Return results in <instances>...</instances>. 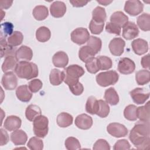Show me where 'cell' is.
Here are the masks:
<instances>
[{
  "label": "cell",
  "instance_id": "6da1fadb",
  "mask_svg": "<svg viewBox=\"0 0 150 150\" xmlns=\"http://www.w3.org/2000/svg\"><path fill=\"white\" fill-rule=\"evenodd\" d=\"M149 122L139 121L130 131L129 139L138 149H147L150 145Z\"/></svg>",
  "mask_w": 150,
  "mask_h": 150
},
{
  "label": "cell",
  "instance_id": "7a4b0ae2",
  "mask_svg": "<svg viewBox=\"0 0 150 150\" xmlns=\"http://www.w3.org/2000/svg\"><path fill=\"white\" fill-rule=\"evenodd\" d=\"M64 73V82L67 84L72 93H77L80 91L83 84L79 82V79L84 74V69L77 64H71L65 68Z\"/></svg>",
  "mask_w": 150,
  "mask_h": 150
},
{
  "label": "cell",
  "instance_id": "3957f363",
  "mask_svg": "<svg viewBox=\"0 0 150 150\" xmlns=\"http://www.w3.org/2000/svg\"><path fill=\"white\" fill-rule=\"evenodd\" d=\"M17 76L21 79L30 80L38 76V68L37 65L27 61L19 62L14 69Z\"/></svg>",
  "mask_w": 150,
  "mask_h": 150
},
{
  "label": "cell",
  "instance_id": "277c9868",
  "mask_svg": "<svg viewBox=\"0 0 150 150\" xmlns=\"http://www.w3.org/2000/svg\"><path fill=\"white\" fill-rule=\"evenodd\" d=\"M49 120L45 115L37 117L33 121V129L35 135L39 138H45L48 133Z\"/></svg>",
  "mask_w": 150,
  "mask_h": 150
},
{
  "label": "cell",
  "instance_id": "5b68a950",
  "mask_svg": "<svg viewBox=\"0 0 150 150\" xmlns=\"http://www.w3.org/2000/svg\"><path fill=\"white\" fill-rule=\"evenodd\" d=\"M119 75L115 70H109L107 71L98 73L96 77L97 84L101 87H107L115 84L118 80Z\"/></svg>",
  "mask_w": 150,
  "mask_h": 150
},
{
  "label": "cell",
  "instance_id": "8992f818",
  "mask_svg": "<svg viewBox=\"0 0 150 150\" xmlns=\"http://www.w3.org/2000/svg\"><path fill=\"white\" fill-rule=\"evenodd\" d=\"M90 36L88 30L84 28H77L71 33V40L74 43L81 45L86 43Z\"/></svg>",
  "mask_w": 150,
  "mask_h": 150
},
{
  "label": "cell",
  "instance_id": "52a82bcc",
  "mask_svg": "<svg viewBox=\"0 0 150 150\" xmlns=\"http://www.w3.org/2000/svg\"><path fill=\"white\" fill-rule=\"evenodd\" d=\"M107 131L108 134L116 138L125 137L128 132L125 125L118 122L109 124L107 127Z\"/></svg>",
  "mask_w": 150,
  "mask_h": 150
},
{
  "label": "cell",
  "instance_id": "ba28073f",
  "mask_svg": "<svg viewBox=\"0 0 150 150\" xmlns=\"http://www.w3.org/2000/svg\"><path fill=\"white\" fill-rule=\"evenodd\" d=\"M144 5L138 0L127 1L125 3L124 11L131 16H137L143 11Z\"/></svg>",
  "mask_w": 150,
  "mask_h": 150
},
{
  "label": "cell",
  "instance_id": "9c48e42d",
  "mask_svg": "<svg viewBox=\"0 0 150 150\" xmlns=\"http://www.w3.org/2000/svg\"><path fill=\"white\" fill-rule=\"evenodd\" d=\"M130 96L134 103L137 104H142L149 97V91L144 88H135L129 92Z\"/></svg>",
  "mask_w": 150,
  "mask_h": 150
},
{
  "label": "cell",
  "instance_id": "30bf717a",
  "mask_svg": "<svg viewBox=\"0 0 150 150\" xmlns=\"http://www.w3.org/2000/svg\"><path fill=\"white\" fill-rule=\"evenodd\" d=\"M135 69V64L133 60L128 57L120 59L118 64V70L122 74L132 73Z\"/></svg>",
  "mask_w": 150,
  "mask_h": 150
},
{
  "label": "cell",
  "instance_id": "8fae6325",
  "mask_svg": "<svg viewBox=\"0 0 150 150\" xmlns=\"http://www.w3.org/2000/svg\"><path fill=\"white\" fill-rule=\"evenodd\" d=\"M1 84L5 90H13L18 85L17 77L12 71L5 73L2 77Z\"/></svg>",
  "mask_w": 150,
  "mask_h": 150
},
{
  "label": "cell",
  "instance_id": "7c38bea8",
  "mask_svg": "<svg viewBox=\"0 0 150 150\" xmlns=\"http://www.w3.org/2000/svg\"><path fill=\"white\" fill-rule=\"evenodd\" d=\"M125 45V42L122 38H115L110 41L108 47L112 55L120 56L124 52Z\"/></svg>",
  "mask_w": 150,
  "mask_h": 150
},
{
  "label": "cell",
  "instance_id": "4fadbf2b",
  "mask_svg": "<svg viewBox=\"0 0 150 150\" xmlns=\"http://www.w3.org/2000/svg\"><path fill=\"white\" fill-rule=\"evenodd\" d=\"M139 29L133 22H128L122 28V36L126 40H131L138 36Z\"/></svg>",
  "mask_w": 150,
  "mask_h": 150
},
{
  "label": "cell",
  "instance_id": "5bb4252c",
  "mask_svg": "<svg viewBox=\"0 0 150 150\" xmlns=\"http://www.w3.org/2000/svg\"><path fill=\"white\" fill-rule=\"evenodd\" d=\"M33 57V52L32 49L25 45L21 46L18 49L16 50L15 53V57L17 61H27L31 60Z\"/></svg>",
  "mask_w": 150,
  "mask_h": 150
},
{
  "label": "cell",
  "instance_id": "9a60e30c",
  "mask_svg": "<svg viewBox=\"0 0 150 150\" xmlns=\"http://www.w3.org/2000/svg\"><path fill=\"white\" fill-rule=\"evenodd\" d=\"M74 122L77 128L86 130L91 127L93 125V119L86 114H81L77 116Z\"/></svg>",
  "mask_w": 150,
  "mask_h": 150
},
{
  "label": "cell",
  "instance_id": "2e32d148",
  "mask_svg": "<svg viewBox=\"0 0 150 150\" xmlns=\"http://www.w3.org/2000/svg\"><path fill=\"white\" fill-rule=\"evenodd\" d=\"M50 12L54 18H61L66 12V6L63 2L54 1L50 5Z\"/></svg>",
  "mask_w": 150,
  "mask_h": 150
},
{
  "label": "cell",
  "instance_id": "e0dca14e",
  "mask_svg": "<svg viewBox=\"0 0 150 150\" xmlns=\"http://www.w3.org/2000/svg\"><path fill=\"white\" fill-rule=\"evenodd\" d=\"M131 46L134 52L138 55H142L148 50V42L142 39H136L131 43Z\"/></svg>",
  "mask_w": 150,
  "mask_h": 150
},
{
  "label": "cell",
  "instance_id": "ac0fdd59",
  "mask_svg": "<svg viewBox=\"0 0 150 150\" xmlns=\"http://www.w3.org/2000/svg\"><path fill=\"white\" fill-rule=\"evenodd\" d=\"M21 124L22 121L19 117L16 115H10L5 119L4 126L7 130L12 131L18 129L21 127Z\"/></svg>",
  "mask_w": 150,
  "mask_h": 150
},
{
  "label": "cell",
  "instance_id": "d6986e66",
  "mask_svg": "<svg viewBox=\"0 0 150 150\" xmlns=\"http://www.w3.org/2000/svg\"><path fill=\"white\" fill-rule=\"evenodd\" d=\"M52 62L54 66L59 68H64L69 63V57L64 52L59 51L53 55Z\"/></svg>",
  "mask_w": 150,
  "mask_h": 150
},
{
  "label": "cell",
  "instance_id": "ffe728a7",
  "mask_svg": "<svg viewBox=\"0 0 150 150\" xmlns=\"http://www.w3.org/2000/svg\"><path fill=\"white\" fill-rule=\"evenodd\" d=\"M16 95L18 100L22 102H29L32 97V93L27 85L19 86L16 90Z\"/></svg>",
  "mask_w": 150,
  "mask_h": 150
},
{
  "label": "cell",
  "instance_id": "44dd1931",
  "mask_svg": "<svg viewBox=\"0 0 150 150\" xmlns=\"http://www.w3.org/2000/svg\"><path fill=\"white\" fill-rule=\"evenodd\" d=\"M11 141L15 145H25L28 140L27 134L22 129H16L11 134Z\"/></svg>",
  "mask_w": 150,
  "mask_h": 150
},
{
  "label": "cell",
  "instance_id": "7402d4cb",
  "mask_svg": "<svg viewBox=\"0 0 150 150\" xmlns=\"http://www.w3.org/2000/svg\"><path fill=\"white\" fill-rule=\"evenodd\" d=\"M128 22V17L122 12L116 11L110 16V22H112L120 28H123Z\"/></svg>",
  "mask_w": 150,
  "mask_h": 150
},
{
  "label": "cell",
  "instance_id": "603a6c76",
  "mask_svg": "<svg viewBox=\"0 0 150 150\" xmlns=\"http://www.w3.org/2000/svg\"><path fill=\"white\" fill-rule=\"evenodd\" d=\"M150 102L148 101L145 105L137 107V118L140 121L149 122L150 118Z\"/></svg>",
  "mask_w": 150,
  "mask_h": 150
},
{
  "label": "cell",
  "instance_id": "cb8c5ba5",
  "mask_svg": "<svg viewBox=\"0 0 150 150\" xmlns=\"http://www.w3.org/2000/svg\"><path fill=\"white\" fill-rule=\"evenodd\" d=\"M73 117L67 112H63L59 114L56 118L57 125L62 128H66L72 124Z\"/></svg>",
  "mask_w": 150,
  "mask_h": 150
},
{
  "label": "cell",
  "instance_id": "d4e9b609",
  "mask_svg": "<svg viewBox=\"0 0 150 150\" xmlns=\"http://www.w3.org/2000/svg\"><path fill=\"white\" fill-rule=\"evenodd\" d=\"M104 98L106 102L111 105H117L119 102V96L113 87H110L105 91Z\"/></svg>",
  "mask_w": 150,
  "mask_h": 150
},
{
  "label": "cell",
  "instance_id": "484cf974",
  "mask_svg": "<svg viewBox=\"0 0 150 150\" xmlns=\"http://www.w3.org/2000/svg\"><path fill=\"white\" fill-rule=\"evenodd\" d=\"M42 113L41 109L39 106L35 104H30L27 107L25 110V116L27 120L30 121L33 120Z\"/></svg>",
  "mask_w": 150,
  "mask_h": 150
},
{
  "label": "cell",
  "instance_id": "4316f807",
  "mask_svg": "<svg viewBox=\"0 0 150 150\" xmlns=\"http://www.w3.org/2000/svg\"><path fill=\"white\" fill-rule=\"evenodd\" d=\"M95 53L92 50L91 47L88 46H82L79 52V59L83 62L86 63L93 57L95 56Z\"/></svg>",
  "mask_w": 150,
  "mask_h": 150
},
{
  "label": "cell",
  "instance_id": "83f0119b",
  "mask_svg": "<svg viewBox=\"0 0 150 150\" xmlns=\"http://www.w3.org/2000/svg\"><path fill=\"white\" fill-rule=\"evenodd\" d=\"M17 60L15 55H9L5 57L2 64V70L4 73L10 71L15 69L17 64Z\"/></svg>",
  "mask_w": 150,
  "mask_h": 150
},
{
  "label": "cell",
  "instance_id": "f1b7e54d",
  "mask_svg": "<svg viewBox=\"0 0 150 150\" xmlns=\"http://www.w3.org/2000/svg\"><path fill=\"white\" fill-rule=\"evenodd\" d=\"M64 80V73L59 69H53L51 70L49 75L50 83L53 86L60 85Z\"/></svg>",
  "mask_w": 150,
  "mask_h": 150
},
{
  "label": "cell",
  "instance_id": "f546056e",
  "mask_svg": "<svg viewBox=\"0 0 150 150\" xmlns=\"http://www.w3.org/2000/svg\"><path fill=\"white\" fill-rule=\"evenodd\" d=\"M32 14L36 20L43 21L48 16V9L44 5H38L33 9Z\"/></svg>",
  "mask_w": 150,
  "mask_h": 150
},
{
  "label": "cell",
  "instance_id": "4dcf8cb0",
  "mask_svg": "<svg viewBox=\"0 0 150 150\" xmlns=\"http://www.w3.org/2000/svg\"><path fill=\"white\" fill-rule=\"evenodd\" d=\"M99 107L98 100L94 96H90L86 101V111L91 114H96Z\"/></svg>",
  "mask_w": 150,
  "mask_h": 150
},
{
  "label": "cell",
  "instance_id": "1f68e13d",
  "mask_svg": "<svg viewBox=\"0 0 150 150\" xmlns=\"http://www.w3.org/2000/svg\"><path fill=\"white\" fill-rule=\"evenodd\" d=\"M137 23L139 28L143 31L150 30V15L147 13H144L137 18Z\"/></svg>",
  "mask_w": 150,
  "mask_h": 150
},
{
  "label": "cell",
  "instance_id": "d6a6232c",
  "mask_svg": "<svg viewBox=\"0 0 150 150\" xmlns=\"http://www.w3.org/2000/svg\"><path fill=\"white\" fill-rule=\"evenodd\" d=\"M50 30L46 26H40L36 30V38L40 42L43 43L47 42L50 39Z\"/></svg>",
  "mask_w": 150,
  "mask_h": 150
},
{
  "label": "cell",
  "instance_id": "836d02e7",
  "mask_svg": "<svg viewBox=\"0 0 150 150\" xmlns=\"http://www.w3.org/2000/svg\"><path fill=\"white\" fill-rule=\"evenodd\" d=\"M92 19L97 22L104 23L107 15L105 9L101 6H97L92 12Z\"/></svg>",
  "mask_w": 150,
  "mask_h": 150
},
{
  "label": "cell",
  "instance_id": "e575fe53",
  "mask_svg": "<svg viewBox=\"0 0 150 150\" xmlns=\"http://www.w3.org/2000/svg\"><path fill=\"white\" fill-rule=\"evenodd\" d=\"M23 39V34L19 31H14L13 33L8 36L7 42L9 46L12 47H16L20 45Z\"/></svg>",
  "mask_w": 150,
  "mask_h": 150
},
{
  "label": "cell",
  "instance_id": "d590c367",
  "mask_svg": "<svg viewBox=\"0 0 150 150\" xmlns=\"http://www.w3.org/2000/svg\"><path fill=\"white\" fill-rule=\"evenodd\" d=\"M149 71L148 70H140L136 73L135 80L138 85H144L149 82Z\"/></svg>",
  "mask_w": 150,
  "mask_h": 150
},
{
  "label": "cell",
  "instance_id": "8d00e7d4",
  "mask_svg": "<svg viewBox=\"0 0 150 150\" xmlns=\"http://www.w3.org/2000/svg\"><path fill=\"white\" fill-rule=\"evenodd\" d=\"M137 107L133 104L127 105L124 111V117L129 121H136L137 119Z\"/></svg>",
  "mask_w": 150,
  "mask_h": 150
},
{
  "label": "cell",
  "instance_id": "74e56055",
  "mask_svg": "<svg viewBox=\"0 0 150 150\" xmlns=\"http://www.w3.org/2000/svg\"><path fill=\"white\" fill-rule=\"evenodd\" d=\"M87 46H88L90 47L92 49V50L94 51L95 54L98 53L102 46V42L101 40L96 36H91L87 42Z\"/></svg>",
  "mask_w": 150,
  "mask_h": 150
},
{
  "label": "cell",
  "instance_id": "f35d334b",
  "mask_svg": "<svg viewBox=\"0 0 150 150\" xmlns=\"http://www.w3.org/2000/svg\"><path fill=\"white\" fill-rule=\"evenodd\" d=\"M86 67L87 70L91 74L97 73L100 70V66L97 57H93L86 62Z\"/></svg>",
  "mask_w": 150,
  "mask_h": 150
},
{
  "label": "cell",
  "instance_id": "ab89813d",
  "mask_svg": "<svg viewBox=\"0 0 150 150\" xmlns=\"http://www.w3.org/2000/svg\"><path fill=\"white\" fill-rule=\"evenodd\" d=\"M98 103V110L96 114L101 118H105L109 114L110 107L108 103L103 100H99Z\"/></svg>",
  "mask_w": 150,
  "mask_h": 150
},
{
  "label": "cell",
  "instance_id": "60d3db41",
  "mask_svg": "<svg viewBox=\"0 0 150 150\" xmlns=\"http://www.w3.org/2000/svg\"><path fill=\"white\" fill-rule=\"evenodd\" d=\"M27 146L31 150H42L43 148V142L38 137H33L30 138Z\"/></svg>",
  "mask_w": 150,
  "mask_h": 150
},
{
  "label": "cell",
  "instance_id": "b9f144b4",
  "mask_svg": "<svg viewBox=\"0 0 150 150\" xmlns=\"http://www.w3.org/2000/svg\"><path fill=\"white\" fill-rule=\"evenodd\" d=\"M65 147L68 150L79 149L81 148V145L79 140L73 137H68L64 142Z\"/></svg>",
  "mask_w": 150,
  "mask_h": 150
},
{
  "label": "cell",
  "instance_id": "7bdbcfd3",
  "mask_svg": "<svg viewBox=\"0 0 150 150\" xmlns=\"http://www.w3.org/2000/svg\"><path fill=\"white\" fill-rule=\"evenodd\" d=\"M13 25L12 23L6 22L1 25V37L6 38L7 36H11L13 31Z\"/></svg>",
  "mask_w": 150,
  "mask_h": 150
},
{
  "label": "cell",
  "instance_id": "ee69618b",
  "mask_svg": "<svg viewBox=\"0 0 150 150\" xmlns=\"http://www.w3.org/2000/svg\"><path fill=\"white\" fill-rule=\"evenodd\" d=\"M97 59L99 62L100 70H105L112 67V62L110 57L105 56H100L97 57Z\"/></svg>",
  "mask_w": 150,
  "mask_h": 150
},
{
  "label": "cell",
  "instance_id": "f6af8a7d",
  "mask_svg": "<svg viewBox=\"0 0 150 150\" xmlns=\"http://www.w3.org/2000/svg\"><path fill=\"white\" fill-rule=\"evenodd\" d=\"M104 23L97 22L93 19L89 23V29L91 33L95 35H99L103 30Z\"/></svg>",
  "mask_w": 150,
  "mask_h": 150
},
{
  "label": "cell",
  "instance_id": "bcb514c9",
  "mask_svg": "<svg viewBox=\"0 0 150 150\" xmlns=\"http://www.w3.org/2000/svg\"><path fill=\"white\" fill-rule=\"evenodd\" d=\"M93 149L94 150H110V146L105 139H99L94 143Z\"/></svg>",
  "mask_w": 150,
  "mask_h": 150
},
{
  "label": "cell",
  "instance_id": "7dc6e473",
  "mask_svg": "<svg viewBox=\"0 0 150 150\" xmlns=\"http://www.w3.org/2000/svg\"><path fill=\"white\" fill-rule=\"evenodd\" d=\"M43 83L39 79H33L29 81L28 87L32 93H36L39 91L42 87Z\"/></svg>",
  "mask_w": 150,
  "mask_h": 150
},
{
  "label": "cell",
  "instance_id": "c3c4849f",
  "mask_svg": "<svg viewBox=\"0 0 150 150\" xmlns=\"http://www.w3.org/2000/svg\"><path fill=\"white\" fill-rule=\"evenodd\" d=\"M105 30L110 33H113L116 35H120L121 32V28L118 26V25L112 23V22H107L105 25Z\"/></svg>",
  "mask_w": 150,
  "mask_h": 150
},
{
  "label": "cell",
  "instance_id": "681fc988",
  "mask_svg": "<svg viewBox=\"0 0 150 150\" xmlns=\"http://www.w3.org/2000/svg\"><path fill=\"white\" fill-rule=\"evenodd\" d=\"M131 145L129 142L125 139H120L117 141L113 146L114 150H122V149H129Z\"/></svg>",
  "mask_w": 150,
  "mask_h": 150
},
{
  "label": "cell",
  "instance_id": "f907efd6",
  "mask_svg": "<svg viewBox=\"0 0 150 150\" xmlns=\"http://www.w3.org/2000/svg\"><path fill=\"white\" fill-rule=\"evenodd\" d=\"M1 131V146L6 145L9 141V136L7 132L3 128L0 129Z\"/></svg>",
  "mask_w": 150,
  "mask_h": 150
},
{
  "label": "cell",
  "instance_id": "816d5d0a",
  "mask_svg": "<svg viewBox=\"0 0 150 150\" xmlns=\"http://www.w3.org/2000/svg\"><path fill=\"white\" fill-rule=\"evenodd\" d=\"M150 56L149 54H148L141 58V63L142 67L145 69H149V66H150V63H149L150 56Z\"/></svg>",
  "mask_w": 150,
  "mask_h": 150
},
{
  "label": "cell",
  "instance_id": "f5cc1de1",
  "mask_svg": "<svg viewBox=\"0 0 150 150\" xmlns=\"http://www.w3.org/2000/svg\"><path fill=\"white\" fill-rule=\"evenodd\" d=\"M70 3L74 7H82L85 6L87 3L88 1H78V0H70Z\"/></svg>",
  "mask_w": 150,
  "mask_h": 150
},
{
  "label": "cell",
  "instance_id": "db71d44e",
  "mask_svg": "<svg viewBox=\"0 0 150 150\" xmlns=\"http://www.w3.org/2000/svg\"><path fill=\"white\" fill-rule=\"evenodd\" d=\"M13 3L12 1H7V0H5V1H1L0 2V4H1V9H7L8 8H9L12 4Z\"/></svg>",
  "mask_w": 150,
  "mask_h": 150
},
{
  "label": "cell",
  "instance_id": "11a10c76",
  "mask_svg": "<svg viewBox=\"0 0 150 150\" xmlns=\"http://www.w3.org/2000/svg\"><path fill=\"white\" fill-rule=\"evenodd\" d=\"M97 2H98L99 4H100L101 5L106 6V5H108L110 4H111L112 2V1H97Z\"/></svg>",
  "mask_w": 150,
  "mask_h": 150
}]
</instances>
